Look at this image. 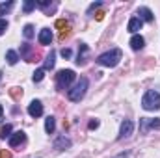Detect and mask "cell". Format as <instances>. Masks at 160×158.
I'll use <instances>...</instances> for the list:
<instances>
[{"label": "cell", "instance_id": "6da1fadb", "mask_svg": "<svg viewBox=\"0 0 160 158\" xmlns=\"http://www.w3.org/2000/svg\"><path fill=\"white\" fill-rule=\"evenodd\" d=\"M121 58H123V52H121L119 48H114V50H108V52L101 54L97 58V63L102 65V67H116L121 62Z\"/></svg>", "mask_w": 160, "mask_h": 158}, {"label": "cell", "instance_id": "7a4b0ae2", "mask_svg": "<svg viewBox=\"0 0 160 158\" xmlns=\"http://www.w3.org/2000/svg\"><path fill=\"white\" fill-rule=\"evenodd\" d=\"M88 86H89L88 78H86V77H82V78H80L78 82L75 84V87L67 91V97H69V101H73V102H80V101L84 99L86 91H88Z\"/></svg>", "mask_w": 160, "mask_h": 158}, {"label": "cell", "instance_id": "3957f363", "mask_svg": "<svg viewBox=\"0 0 160 158\" xmlns=\"http://www.w3.org/2000/svg\"><path fill=\"white\" fill-rule=\"evenodd\" d=\"M142 106H143V110H147V112L158 110L160 108V93L155 91V89H149V91L143 95V99H142Z\"/></svg>", "mask_w": 160, "mask_h": 158}, {"label": "cell", "instance_id": "277c9868", "mask_svg": "<svg viewBox=\"0 0 160 158\" xmlns=\"http://www.w3.org/2000/svg\"><path fill=\"white\" fill-rule=\"evenodd\" d=\"M75 78H77V75H75L73 69H63V71H60L56 75V87L58 89H65V87L71 86V82Z\"/></svg>", "mask_w": 160, "mask_h": 158}, {"label": "cell", "instance_id": "5b68a950", "mask_svg": "<svg viewBox=\"0 0 160 158\" xmlns=\"http://www.w3.org/2000/svg\"><path fill=\"white\" fill-rule=\"evenodd\" d=\"M132 130H134V123L130 121V119H125L123 123H121V128H119V140H123V138H128L130 134H132Z\"/></svg>", "mask_w": 160, "mask_h": 158}, {"label": "cell", "instance_id": "8992f818", "mask_svg": "<svg viewBox=\"0 0 160 158\" xmlns=\"http://www.w3.org/2000/svg\"><path fill=\"white\" fill-rule=\"evenodd\" d=\"M24 140H26V134H24L22 130H17V132H13L11 138H9V147H17V145H21V143H24Z\"/></svg>", "mask_w": 160, "mask_h": 158}, {"label": "cell", "instance_id": "52a82bcc", "mask_svg": "<svg viewBox=\"0 0 160 158\" xmlns=\"http://www.w3.org/2000/svg\"><path fill=\"white\" fill-rule=\"evenodd\" d=\"M28 114H30L32 117L43 116V104H41L39 101H32V102L28 104Z\"/></svg>", "mask_w": 160, "mask_h": 158}, {"label": "cell", "instance_id": "ba28073f", "mask_svg": "<svg viewBox=\"0 0 160 158\" xmlns=\"http://www.w3.org/2000/svg\"><path fill=\"white\" fill-rule=\"evenodd\" d=\"M142 24H143V21L140 19V17H132L130 21H128V26H127V30L130 32V34H138V30H142Z\"/></svg>", "mask_w": 160, "mask_h": 158}, {"label": "cell", "instance_id": "9c48e42d", "mask_svg": "<svg viewBox=\"0 0 160 158\" xmlns=\"http://www.w3.org/2000/svg\"><path fill=\"white\" fill-rule=\"evenodd\" d=\"M160 119H142V132H147L149 128H158Z\"/></svg>", "mask_w": 160, "mask_h": 158}, {"label": "cell", "instance_id": "30bf717a", "mask_svg": "<svg viewBox=\"0 0 160 158\" xmlns=\"http://www.w3.org/2000/svg\"><path fill=\"white\" fill-rule=\"evenodd\" d=\"M143 45H145V41H143V37L142 36H132L130 37V47H132V50H142L143 48Z\"/></svg>", "mask_w": 160, "mask_h": 158}, {"label": "cell", "instance_id": "8fae6325", "mask_svg": "<svg viewBox=\"0 0 160 158\" xmlns=\"http://www.w3.org/2000/svg\"><path fill=\"white\" fill-rule=\"evenodd\" d=\"M138 15H140V19L142 21H147V22H153V11L149 9V7H140L138 9Z\"/></svg>", "mask_w": 160, "mask_h": 158}, {"label": "cell", "instance_id": "7c38bea8", "mask_svg": "<svg viewBox=\"0 0 160 158\" xmlns=\"http://www.w3.org/2000/svg\"><path fill=\"white\" fill-rule=\"evenodd\" d=\"M50 41H52V32L48 28H43L39 32V43L41 45H50Z\"/></svg>", "mask_w": 160, "mask_h": 158}, {"label": "cell", "instance_id": "4fadbf2b", "mask_svg": "<svg viewBox=\"0 0 160 158\" xmlns=\"http://www.w3.org/2000/svg\"><path fill=\"white\" fill-rule=\"evenodd\" d=\"M54 147H56V149H60V151H63V149L71 147V140H69V138H65V136H60V138L56 140Z\"/></svg>", "mask_w": 160, "mask_h": 158}, {"label": "cell", "instance_id": "5bb4252c", "mask_svg": "<svg viewBox=\"0 0 160 158\" xmlns=\"http://www.w3.org/2000/svg\"><path fill=\"white\" fill-rule=\"evenodd\" d=\"M54 128H56V121H54L52 116H48V117L45 119V130H47V134H52Z\"/></svg>", "mask_w": 160, "mask_h": 158}, {"label": "cell", "instance_id": "9a60e30c", "mask_svg": "<svg viewBox=\"0 0 160 158\" xmlns=\"http://www.w3.org/2000/svg\"><path fill=\"white\" fill-rule=\"evenodd\" d=\"M6 60H8L9 65H15V63L19 62V54H17L15 50H8V52H6Z\"/></svg>", "mask_w": 160, "mask_h": 158}, {"label": "cell", "instance_id": "2e32d148", "mask_svg": "<svg viewBox=\"0 0 160 158\" xmlns=\"http://www.w3.org/2000/svg\"><path fill=\"white\" fill-rule=\"evenodd\" d=\"M54 62H56V52L50 50V54H48L47 60H45V69H52V67H54Z\"/></svg>", "mask_w": 160, "mask_h": 158}, {"label": "cell", "instance_id": "e0dca14e", "mask_svg": "<svg viewBox=\"0 0 160 158\" xmlns=\"http://www.w3.org/2000/svg\"><path fill=\"white\" fill-rule=\"evenodd\" d=\"M11 130H13V126H11V125H4V126L0 128V138H2V140L11 138Z\"/></svg>", "mask_w": 160, "mask_h": 158}, {"label": "cell", "instance_id": "ac0fdd59", "mask_svg": "<svg viewBox=\"0 0 160 158\" xmlns=\"http://www.w3.org/2000/svg\"><path fill=\"white\" fill-rule=\"evenodd\" d=\"M36 6H38V2H36V0H26V2L22 4V9H24V13H30Z\"/></svg>", "mask_w": 160, "mask_h": 158}, {"label": "cell", "instance_id": "d6986e66", "mask_svg": "<svg viewBox=\"0 0 160 158\" xmlns=\"http://www.w3.org/2000/svg\"><path fill=\"white\" fill-rule=\"evenodd\" d=\"M13 4H15V2H11V0H9V2H4V4H0V15H6V13L13 7Z\"/></svg>", "mask_w": 160, "mask_h": 158}, {"label": "cell", "instance_id": "ffe728a7", "mask_svg": "<svg viewBox=\"0 0 160 158\" xmlns=\"http://www.w3.org/2000/svg\"><path fill=\"white\" fill-rule=\"evenodd\" d=\"M56 26H58L62 32H65V30H71L69 22H67V21H63V19H58V21H56Z\"/></svg>", "mask_w": 160, "mask_h": 158}, {"label": "cell", "instance_id": "44dd1931", "mask_svg": "<svg viewBox=\"0 0 160 158\" xmlns=\"http://www.w3.org/2000/svg\"><path fill=\"white\" fill-rule=\"evenodd\" d=\"M22 34H24L26 39H32V37H34V26H32V24H26L24 30H22Z\"/></svg>", "mask_w": 160, "mask_h": 158}, {"label": "cell", "instance_id": "7402d4cb", "mask_svg": "<svg viewBox=\"0 0 160 158\" xmlns=\"http://www.w3.org/2000/svg\"><path fill=\"white\" fill-rule=\"evenodd\" d=\"M43 78H45V69H38V71L34 73V77H32L34 82H41Z\"/></svg>", "mask_w": 160, "mask_h": 158}, {"label": "cell", "instance_id": "603a6c76", "mask_svg": "<svg viewBox=\"0 0 160 158\" xmlns=\"http://www.w3.org/2000/svg\"><path fill=\"white\" fill-rule=\"evenodd\" d=\"M9 93H11V97H13L15 101H19V99L22 97V89H21V87H13V89H11Z\"/></svg>", "mask_w": 160, "mask_h": 158}, {"label": "cell", "instance_id": "cb8c5ba5", "mask_svg": "<svg viewBox=\"0 0 160 158\" xmlns=\"http://www.w3.org/2000/svg\"><path fill=\"white\" fill-rule=\"evenodd\" d=\"M6 30H8V21H6V19H0V36H2Z\"/></svg>", "mask_w": 160, "mask_h": 158}, {"label": "cell", "instance_id": "d4e9b609", "mask_svg": "<svg viewBox=\"0 0 160 158\" xmlns=\"http://www.w3.org/2000/svg\"><path fill=\"white\" fill-rule=\"evenodd\" d=\"M62 56H63V58H71V50H69V48H63V50H62Z\"/></svg>", "mask_w": 160, "mask_h": 158}, {"label": "cell", "instance_id": "484cf974", "mask_svg": "<svg viewBox=\"0 0 160 158\" xmlns=\"http://www.w3.org/2000/svg\"><path fill=\"white\" fill-rule=\"evenodd\" d=\"M97 126H99V121H97V119L89 121V128H91V130H93V128H97Z\"/></svg>", "mask_w": 160, "mask_h": 158}, {"label": "cell", "instance_id": "4316f807", "mask_svg": "<svg viewBox=\"0 0 160 158\" xmlns=\"http://www.w3.org/2000/svg\"><path fill=\"white\" fill-rule=\"evenodd\" d=\"M0 158H11V153L9 151H0Z\"/></svg>", "mask_w": 160, "mask_h": 158}, {"label": "cell", "instance_id": "83f0119b", "mask_svg": "<svg viewBox=\"0 0 160 158\" xmlns=\"http://www.w3.org/2000/svg\"><path fill=\"white\" fill-rule=\"evenodd\" d=\"M102 17H104V11H97V13H95V19H97V21H102Z\"/></svg>", "mask_w": 160, "mask_h": 158}, {"label": "cell", "instance_id": "f1b7e54d", "mask_svg": "<svg viewBox=\"0 0 160 158\" xmlns=\"http://www.w3.org/2000/svg\"><path fill=\"white\" fill-rule=\"evenodd\" d=\"M116 158H128V153H121V155H118Z\"/></svg>", "mask_w": 160, "mask_h": 158}, {"label": "cell", "instance_id": "f546056e", "mask_svg": "<svg viewBox=\"0 0 160 158\" xmlns=\"http://www.w3.org/2000/svg\"><path fill=\"white\" fill-rule=\"evenodd\" d=\"M2 114H4V108H2V106H0V116H2Z\"/></svg>", "mask_w": 160, "mask_h": 158}, {"label": "cell", "instance_id": "4dcf8cb0", "mask_svg": "<svg viewBox=\"0 0 160 158\" xmlns=\"http://www.w3.org/2000/svg\"><path fill=\"white\" fill-rule=\"evenodd\" d=\"M0 77H2V73H0Z\"/></svg>", "mask_w": 160, "mask_h": 158}]
</instances>
